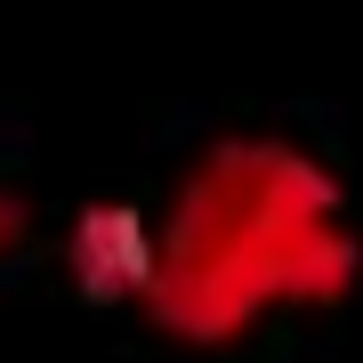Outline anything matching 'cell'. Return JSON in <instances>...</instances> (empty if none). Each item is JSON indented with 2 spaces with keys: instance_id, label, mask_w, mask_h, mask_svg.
Listing matches in <instances>:
<instances>
[{
  "instance_id": "6da1fadb",
  "label": "cell",
  "mask_w": 363,
  "mask_h": 363,
  "mask_svg": "<svg viewBox=\"0 0 363 363\" xmlns=\"http://www.w3.org/2000/svg\"><path fill=\"white\" fill-rule=\"evenodd\" d=\"M363 274L339 178L283 138H218L154 226L145 315L169 339H242L274 307H331Z\"/></svg>"
},
{
  "instance_id": "7a4b0ae2",
  "label": "cell",
  "mask_w": 363,
  "mask_h": 363,
  "mask_svg": "<svg viewBox=\"0 0 363 363\" xmlns=\"http://www.w3.org/2000/svg\"><path fill=\"white\" fill-rule=\"evenodd\" d=\"M73 274L89 298H138L145 274H154V218L145 210L105 202L73 226Z\"/></svg>"
}]
</instances>
